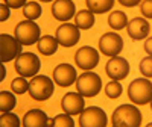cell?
<instances>
[{
  "label": "cell",
  "mask_w": 152,
  "mask_h": 127,
  "mask_svg": "<svg viewBox=\"0 0 152 127\" xmlns=\"http://www.w3.org/2000/svg\"><path fill=\"white\" fill-rule=\"evenodd\" d=\"M114 127H140L142 112L132 105H120L113 113Z\"/></svg>",
  "instance_id": "obj_1"
},
{
  "label": "cell",
  "mask_w": 152,
  "mask_h": 127,
  "mask_svg": "<svg viewBox=\"0 0 152 127\" xmlns=\"http://www.w3.org/2000/svg\"><path fill=\"white\" fill-rule=\"evenodd\" d=\"M128 97L134 105L145 106L152 100V83L148 79H135L128 86Z\"/></svg>",
  "instance_id": "obj_2"
},
{
  "label": "cell",
  "mask_w": 152,
  "mask_h": 127,
  "mask_svg": "<svg viewBox=\"0 0 152 127\" xmlns=\"http://www.w3.org/2000/svg\"><path fill=\"white\" fill-rule=\"evenodd\" d=\"M76 89L84 97H96L102 89V79L96 73H82L76 79Z\"/></svg>",
  "instance_id": "obj_3"
},
{
  "label": "cell",
  "mask_w": 152,
  "mask_h": 127,
  "mask_svg": "<svg viewBox=\"0 0 152 127\" xmlns=\"http://www.w3.org/2000/svg\"><path fill=\"white\" fill-rule=\"evenodd\" d=\"M55 89L53 80L49 79L47 76H34L29 82V94L37 101H44L52 97Z\"/></svg>",
  "instance_id": "obj_4"
},
{
  "label": "cell",
  "mask_w": 152,
  "mask_h": 127,
  "mask_svg": "<svg viewBox=\"0 0 152 127\" xmlns=\"http://www.w3.org/2000/svg\"><path fill=\"white\" fill-rule=\"evenodd\" d=\"M15 38L23 45H32L40 41L41 38L40 26L37 23H34V20L20 21L15 26Z\"/></svg>",
  "instance_id": "obj_5"
},
{
  "label": "cell",
  "mask_w": 152,
  "mask_h": 127,
  "mask_svg": "<svg viewBox=\"0 0 152 127\" xmlns=\"http://www.w3.org/2000/svg\"><path fill=\"white\" fill-rule=\"evenodd\" d=\"M40 67H41V62L38 59V56L31 52L21 53L15 59V70L23 77H34V76H37V73L40 71Z\"/></svg>",
  "instance_id": "obj_6"
},
{
  "label": "cell",
  "mask_w": 152,
  "mask_h": 127,
  "mask_svg": "<svg viewBox=\"0 0 152 127\" xmlns=\"http://www.w3.org/2000/svg\"><path fill=\"white\" fill-rule=\"evenodd\" d=\"M21 43L15 36H11L8 33L0 35V59L2 62H9L21 55Z\"/></svg>",
  "instance_id": "obj_7"
},
{
  "label": "cell",
  "mask_w": 152,
  "mask_h": 127,
  "mask_svg": "<svg viewBox=\"0 0 152 127\" xmlns=\"http://www.w3.org/2000/svg\"><path fill=\"white\" fill-rule=\"evenodd\" d=\"M108 123L107 113L104 109L97 106H90L81 112L79 117V126L81 127H105Z\"/></svg>",
  "instance_id": "obj_8"
},
{
  "label": "cell",
  "mask_w": 152,
  "mask_h": 127,
  "mask_svg": "<svg viewBox=\"0 0 152 127\" xmlns=\"http://www.w3.org/2000/svg\"><path fill=\"white\" fill-rule=\"evenodd\" d=\"M123 48V40L116 32H107L99 40V50L105 56H117Z\"/></svg>",
  "instance_id": "obj_9"
},
{
  "label": "cell",
  "mask_w": 152,
  "mask_h": 127,
  "mask_svg": "<svg viewBox=\"0 0 152 127\" xmlns=\"http://www.w3.org/2000/svg\"><path fill=\"white\" fill-rule=\"evenodd\" d=\"M75 62L81 70L91 71L99 64V53L96 52V48L90 45H84L75 53Z\"/></svg>",
  "instance_id": "obj_10"
},
{
  "label": "cell",
  "mask_w": 152,
  "mask_h": 127,
  "mask_svg": "<svg viewBox=\"0 0 152 127\" xmlns=\"http://www.w3.org/2000/svg\"><path fill=\"white\" fill-rule=\"evenodd\" d=\"M56 40L62 47H73L78 44L81 33H79V27L76 24H61V26L56 29Z\"/></svg>",
  "instance_id": "obj_11"
},
{
  "label": "cell",
  "mask_w": 152,
  "mask_h": 127,
  "mask_svg": "<svg viewBox=\"0 0 152 127\" xmlns=\"http://www.w3.org/2000/svg\"><path fill=\"white\" fill-rule=\"evenodd\" d=\"M107 74L108 77L113 80H123L126 79V76L129 74V64L125 58L113 56L107 62Z\"/></svg>",
  "instance_id": "obj_12"
},
{
  "label": "cell",
  "mask_w": 152,
  "mask_h": 127,
  "mask_svg": "<svg viewBox=\"0 0 152 127\" xmlns=\"http://www.w3.org/2000/svg\"><path fill=\"white\" fill-rule=\"evenodd\" d=\"M76 70L70 65V64H59V65L53 70V82L62 88H67L73 83H76Z\"/></svg>",
  "instance_id": "obj_13"
},
{
  "label": "cell",
  "mask_w": 152,
  "mask_h": 127,
  "mask_svg": "<svg viewBox=\"0 0 152 127\" xmlns=\"http://www.w3.org/2000/svg\"><path fill=\"white\" fill-rule=\"evenodd\" d=\"M61 108L69 115H79L84 110V95L79 92H67L61 100Z\"/></svg>",
  "instance_id": "obj_14"
},
{
  "label": "cell",
  "mask_w": 152,
  "mask_h": 127,
  "mask_svg": "<svg viewBox=\"0 0 152 127\" xmlns=\"http://www.w3.org/2000/svg\"><path fill=\"white\" fill-rule=\"evenodd\" d=\"M76 6L72 0H55L52 5V14L58 21H69L76 14Z\"/></svg>",
  "instance_id": "obj_15"
},
{
  "label": "cell",
  "mask_w": 152,
  "mask_h": 127,
  "mask_svg": "<svg viewBox=\"0 0 152 127\" xmlns=\"http://www.w3.org/2000/svg\"><path fill=\"white\" fill-rule=\"evenodd\" d=\"M128 35L132 38V40H145V38L149 35L151 26L146 18H140V17H135L131 21H128Z\"/></svg>",
  "instance_id": "obj_16"
},
{
  "label": "cell",
  "mask_w": 152,
  "mask_h": 127,
  "mask_svg": "<svg viewBox=\"0 0 152 127\" xmlns=\"http://www.w3.org/2000/svg\"><path fill=\"white\" fill-rule=\"evenodd\" d=\"M49 124V118L46 112L41 109H31L29 112L24 113L21 120V126L24 127H46Z\"/></svg>",
  "instance_id": "obj_17"
},
{
  "label": "cell",
  "mask_w": 152,
  "mask_h": 127,
  "mask_svg": "<svg viewBox=\"0 0 152 127\" xmlns=\"http://www.w3.org/2000/svg\"><path fill=\"white\" fill-rule=\"evenodd\" d=\"M58 40L56 36H52V35H44L40 38L38 41V52L43 53L44 56H52L56 53L58 50Z\"/></svg>",
  "instance_id": "obj_18"
},
{
  "label": "cell",
  "mask_w": 152,
  "mask_h": 127,
  "mask_svg": "<svg viewBox=\"0 0 152 127\" xmlns=\"http://www.w3.org/2000/svg\"><path fill=\"white\" fill-rule=\"evenodd\" d=\"M75 24L79 29H91L94 24V12H91L90 9H82L78 14L75 15Z\"/></svg>",
  "instance_id": "obj_19"
},
{
  "label": "cell",
  "mask_w": 152,
  "mask_h": 127,
  "mask_svg": "<svg viewBox=\"0 0 152 127\" xmlns=\"http://www.w3.org/2000/svg\"><path fill=\"white\" fill-rule=\"evenodd\" d=\"M87 8L94 14H104L113 9L114 0H85Z\"/></svg>",
  "instance_id": "obj_20"
},
{
  "label": "cell",
  "mask_w": 152,
  "mask_h": 127,
  "mask_svg": "<svg viewBox=\"0 0 152 127\" xmlns=\"http://www.w3.org/2000/svg\"><path fill=\"white\" fill-rule=\"evenodd\" d=\"M108 24L114 30H120L128 26V17L122 11H114L108 15Z\"/></svg>",
  "instance_id": "obj_21"
},
{
  "label": "cell",
  "mask_w": 152,
  "mask_h": 127,
  "mask_svg": "<svg viewBox=\"0 0 152 127\" xmlns=\"http://www.w3.org/2000/svg\"><path fill=\"white\" fill-rule=\"evenodd\" d=\"M15 103H17V100H15V97H14L12 92H8V91L0 92V110H2V113L3 112H11L15 108Z\"/></svg>",
  "instance_id": "obj_22"
},
{
  "label": "cell",
  "mask_w": 152,
  "mask_h": 127,
  "mask_svg": "<svg viewBox=\"0 0 152 127\" xmlns=\"http://www.w3.org/2000/svg\"><path fill=\"white\" fill-rule=\"evenodd\" d=\"M41 6L40 3H37V2H28L26 5L23 6V14L24 17H26L28 20H37V18H40L41 17Z\"/></svg>",
  "instance_id": "obj_23"
},
{
  "label": "cell",
  "mask_w": 152,
  "mask_h": 127,
  "mask_svg": "<svg viewBox=\"0 0 152 127\" xmlns=\"http://www.w3.org/2000/svg\"><path fill=\"white\" fill-rule=\"evenodd\" d=\"M47 126H52V127H73L75 121L72 120V115H69V113L64 112V113L56 115L53 120H49Z\"/></svg>",
  "instance_id": "obj_24"
},
{
  "label": "cell",
  "mask_w": 152,
  "mask_h": 127,
  "mask_svg": "<svg viewBox=\"0 0 152 127\" xmlns=\"http://www.w3.org/2000/svg\"><path fill=\"white\" fill-rule=\"evenodd\" d=\"M123 92V88L119 83V80H111L110 83L105 85V94L110 98H119Z\"/></svg>",
  "instance_id": "obj_25"
},
{
  "label": "cell",
  "mask_w": 152,
  "mask_h": 127,
  "mask_svg": "<svg viewBox=\"0 0 152 127\" xmlns=\"http://www.w3.org/2000/svg\"><path fill=\"white\" fill-rule=\"evenodd\" d=\"M11 88H12V92H15V94H24V92H28L29 91V82L26 80V77H17L12 80L11 83Z\"/></svg>",
  "instance_id": "obj_26"
},
{
  "label": "cell",
  "mask_w": 152,
  "mask_h": 127,
  "mask_svg": "<svg viewBox=\"0 0 152 127\" xmlns=\"http://www.w3.org/2000/svg\"><path fill=\"white\" fill-rule=\"evenodd\" d=\"M0 124L3 127H18L21 123L18 120V117L12 112H3L2 118H0Z\"/></svg>",
  "instance_id": "obj_27"
},
{
  "label": "cell",
  "mask_w": 152,
  "mask_h": 127,
  "mask_svg": "<svg viewBox=\"0 0 152 127\" xmlns=\"http://www.w3.org/2000/svg\"><path fill=\"white\" fill-rule=\"evenodd\" d=\"M140 73L145 76L146 79L152 77V56L143 58L140 61Z\"/></svg>",
  "instance_id": "obj_28"
},
{
  "label": "cell",
  "mask_w": 152,
  "mask_h": 127,
  "mask_svg": "<svg viewBox=\"0 0 152 127\" xmlns=\"http://www.w3.org/2000/svg\"><path fill=\"white\" fill-rule=\"evenodd\" d=\"M140 11L145 18H152V0H143L140 3Z\"/></svg>",
  "instance_id": "obj_29"
},
{
  "label": "cell",
  "mask_w": 152,
  "mask_h": 127,
  "mask_svg": "<svg viewBox=\"0 0 152 127\" xmlns=\"http://www.w3.org/2000/svg\"><path fill=\"white\" fill-rule=\"evenodd\" d=\"M3 3H6L12 9H18V8H23L28 2H26V0H3Z\"/></svg>",
  "instance_id": "obj_30"
},
{
  "label": "cell",
  "mask_w": 152,
  "mask_h": 127,
  "mask_svg": "<svg viewBox=\"0 0 152 127\" xmlns=\"http://www.w3.org/2000/svg\"><path fill=\"white\" fill-rule=\"evenodd\" d=\"M0 11H2V17H0V20L2 21H6L9 18V6L6 3H2V6H0Z\"/></svg>",
  "instance_id": "obj_31"
},
{
  "label": "cell",
  "mask_w": 152,
  "mask_h": 127,
  "mask_svg": "<svg viewBox=\"0 0 152 127\" xmlns=\"http://www.w3.org/2000/svg\"><path fill=\"white\" fill-rule=\"evenodd\" d=\"M140 2H142V0H119V3L126 6V8H134L137 5H140Z\"/></svg>",
  "instance_id": "obj_32"
},
{
  "label": "cell",
  "mask_w": 152,
  "mask_h": 127,
  "mask_svg": "<svg viewBox=\"0 0 152 127\" xmlns=\"http://www.w3.org/2000/svg\"><path fill=\"white\" fill-rule=\"evenodd\" d=\"M145 50L148 52V55H149V56H152V36H151V38H148V40L145 41Z\"/></svg>",
  "instance_id": "obj_33"
},
{
  "label": "cell",
  "mask_w": 152,
  "mask_h": 127,
  "mask_svg": "<svg viewBox=\"0 0 152 127\" xmlns=\"http://www.w3.org/2000/svg\"><path fill=\"white\" fill-rule=\"evenodd\" d=\"M41 2H52V0H41Z\"/></svg>",
  "instance_id": "obj_34"
},
{
  "label": "cell",
  "mask_w": 152,
  "mask_h": 127,
  "mask_svg": "<svg viewBox=\"0 0 152 127\" xmlns=\"http://www.w3.org/2000/svg\"><path fill=\"white\" fill-rule=\"evenodd\" d=\"M151 109H152V100H151Z\"/></svg>",
  "instance_id": "obj_35"
}]
</instances>
